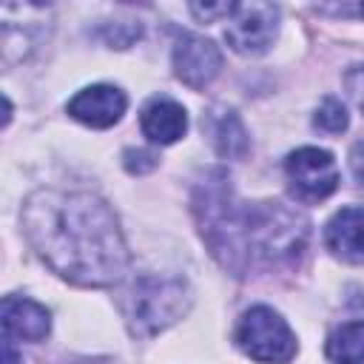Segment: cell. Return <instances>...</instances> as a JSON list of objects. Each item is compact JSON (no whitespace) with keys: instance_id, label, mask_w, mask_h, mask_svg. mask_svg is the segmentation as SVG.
<instances>
[{"instance_id":"obj_1","label":"cell","mask_w":364,"mask_h":364,"mask_svg":"<svg viewBox=\"0 0 364 364\" xmlns=\"http://www.w3.org/2000/svg\"><path fill=\"white\" fill-rule=\"evenodd\" d=\"M193 216L210 256L233 276L296 267L310 239V222L301 210L276 199H239L219 168L196 185Z\"/></svg>"},{"instance_id":"obj_2","label":"cell","mask_w":364,"mask_h":364,"mask_svg":"<svg viewBox=\"0 0 364 364\" xmlns=\"http://www.w3.org/2000/svg\"><path fill=\"white\" fill-rule=\"evenodd\" d=\"M23 233L37 256L80 287H111L128 270V247L108 202L88 191H37L26 199Z\"/></svg>"},{"instance_id":"obj_3","label":"cell","mask_w":364,"mask_h":364,"mask_svg":"<svg viewBox=\"0 0 364 364\" xmlns=\"http://www.w3.org/2000/svg\"><path fill=\"white\" fill-rule=\"evenodd\" d=\"M191 307V287L179 276L142 273L119 299L122 318L134 336H156L182 318Z\"/></svg>"},{"instance_id":"obj_4","label":"cell","mask_w":364,"mask_h":364,"mask_svg":"<svg viewBox=\"0 0 364 364\" xmlns=\"http://www.w3.org/2000/svg\"><path fill=\"white\" fill-rule=\"evenodd\" d=\"M236 344L245 355L262 364H287L296 355L293 330L267 304H256L242 313L236 324Z\"/></svg>"},{"instance_id":"obj_5","label":"cell","mask_w":364,"mask_h":364,"mask_svg":"<svg viewBox=\"0 0 364 364\" xmlns=\"http://www.w3.org/2000/svg\"><path fill=\"white\" fill-rule=\"evenodd\" d=\"M284 173L299 202H321L338 188V165L324 148H299L287 154Z\"/></svg>"},{"instance_id":"obj_6","label":"cell","mask_w":364,"mask_h":364,"mask_svg":"<svg viewBox=\"0 0 364 364\" xmlns=\"http://www.w3.org/2000/svg\"><path fill=\"white\" fill-rule=\"evenodd\" d=\"M279 34V9L273 3H236L228 17L225 40L236 54L256 57L264 54Z\"/></svg>"},{"instance_id":"obj_7","label":"cell","mask_w":364,"mask_h":364,"mask_svg":"<svg viewBox=\"0 0 364 364\" xmlns=\"http://www.w3.org/2000/svg\"><path fill=\"white\" fill-rule=\"evenodd\" d=\"M222 68V54L213 40L199 34H179L173 46V74L193 91H202L213 82Z\"/></svg>"},{"instance_id":"obj_8","label":"cell","mask_w":364,"mask_h":364,"mask_svg":"<svg viewBox=\"0 0 364 364\" xmlns=\"http://www.w3.org/2000/svg\"><path fill=\"white\" fill-rule=\"evenodd\" d=\"M125 94L117 85H88L82 91H77L68 100V114L91 128H111L114 122H119V117L125 114Z\"/></svg>"},{"instance_id":"obj_9","label":"cell","mask_w":364,"mask_h":364,"mask_svg":"<svg viewBox=\"0 0 364 364\" xmlns=\"http://www.w3.org/2000/svg\"><path fill=\"white\" fill-rule=\"evenodd\" d=\"M3 338H20V341H43L51 330V313L23 296H6L3 307Z\"/></svg>"},{"instance_id":"obj_10","label":"cell","mask_w":364,"mask_h":364,"mask_svg":"<svg viewBox=\"0 0 364 364\" xmlns=\"http://www.w3.org/2000/svg\"><path fill=\"white\" fill-rule=\"evenodd\" d=\"M324 242L341 262H364V208L347 205L324 228Z\"/></svg>"},{"instance_id":"obj_11","label":"cell","mask_w":364,"mask_h":364,"mask_svg":"<svg viewBox=\"0 0 364 364\" xmlns=\"http://www.w3.org/2000/svg\"><path fill=\"white\" fill-rule=\"evenodd\" d=\"M139 125H142V134L151 142L171 145V142H176V139L185 136V131H188V114H185V108L176 100L156 97V100H151L142 108Z\"/></svg>"},{"instance_id":"obj_12","label":"cell","mask_w":364,"mask_h":364,"mask_svg":"<svg viewBox=\"0 0 364 364\" xmlns=\"http://www.w3.org/2000/svg\"><path fill=\"white\" fill-rule=\"evenodd\" d=\"M208 134L213 139V148L225 159H245V154L250 151L247 131L233 111H210L208 114Z\"/></svg>"},{"instance_id":"obj_13","label":"cell","mask_w":364,"mask_h":364,"mask_svg":"<svg viewBox=\"0 0 364 364\" xmlns=\"http://www.w3.org/2000/svg\"><path fill=\"white\" fill-rule=\"evenodd\" d=\"M327 355L338 364H361L364 361V318L336 327L327 336Z\"/></svg>"},{"instance_id":"obj_14","label":"cell","mask_w":364,"mask_h":364,"mask_svg":"<svg viewBox=\"0 0 364 364\" xmlns=\"http://www.w3.org/2000/svg\"><path fill=\"white\" fill-rule=\"evenodd\" d=\"M347 108L336 100V97H327L318 108H316V117H313V125L324 134H341L347 128Z\"/></svg>"},{"instance_id":"obj_15","label":"cell","mask_w":364,"mask_h":364,"mask_svg":"<svg viewBox=\"0 0 364 364\" xmlns=\"http://www.w3.org/2000/svg\"><path fill=\"white\" fill-rule=\"evenodd\" d=\"M102 34H105V40H108L111 46H117V48H128L134 40H139L142 28H139V23H117V26H108Z\"/></svg>"},{"instance_id":"obj_16","label":"cell","mask_w":364,"mask_h":364,"mask_svg":"<svg viewBox=\"0 0 364 364\" xmlns=\"http://www.w3.org/2000/svg\"><path fill=\"white\" fill-rule=\"evenodd\" d=\"M344 85H347V91H350V100L355 102V108H358V111H364V63L347 71V77H344Z\"/></svg>"},{"instance_id":"obj_17","label":"cell","mask_w":364,"mask_h":364,"mask_svg":"<svg viewBox=\"0 0 364 364\" xmlns=\"http://www.w3.org/2000/svg\"><path fill=\"white\" fill-rule=\"evenodd\" d=\"M191 11H193L199 20L210 23V20H216V17H230V14L236 11V3H205V6L193 3Z\"/></svg>"},{"instance_id":"obj_18","label":"cell","mask_w":364,"mask_h":364,"mask_svg":"<svg viewBox=\"0 0 364 364\" xmlns=\"http://www.w3.org/2000/svg\"><path fill=\"white\" fill-rule=\"evenodd\" d=\"M154 165H156V156H154L151 151H142V148L125 151V168H128L131 173H145V171H151Z\"/></svg>"},{"instance_id":"obj_19","label":"cell","mask_w":364,"mask_h":364,"mask_svg":"<svg viewBox=\"0 0 364 364\" xmlns=\"http://www.w3.org/2000/svg\"><path fill=\"white\" fill-rule=\"evenodd\" d=\"M350 171H353L355 182H361V185H364V139H361V142H355V145H353V151H350Z\"/></svg>"},{"instance_id":"obj_20","label":"cell","mask_w":364,"mask_h":364,"mask_svg":"<svg viewBox=\"0 0 364 364\" xmlns=\"http://www.w3.org/2000/svg\"><path fill=\"white\" fill-rule=\"evenodd\" d=\"M3 364H23V358L17 355L11 338H3Z\"/></svg>"}]
</instances>
